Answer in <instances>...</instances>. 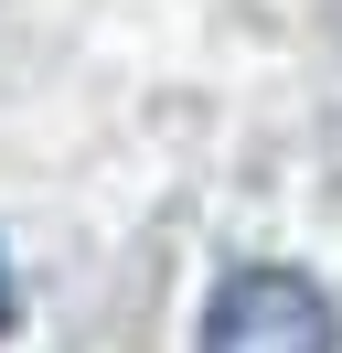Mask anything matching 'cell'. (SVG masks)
<instances>
[{"mask_svg":"<svg viewBox=\"0 0 342 353\" xmlns=\"http://www.w3.org/2000/svg\"><path fill=\"white\" fill-rule=\"evenodd\" d=\"M332 300L299 268H235L203 310V353H332Z\"/></svg>","mask_w":342,"mask_h":353,"instance_id":"cell-1","label":"cell"},{"mask_svg":"<svg viewBox=\"0 0 342 353\" xmlns=\"http://www.w3.org/2000/svg\"><path fill=\"white\" fill-rule=\"evenodd\" d=\"M0 332H11V268H0Z\"/></svg>","mask_w":342,"mask_h":353,"instance_id":"cell-2","label":"cell"}]
</instances>
